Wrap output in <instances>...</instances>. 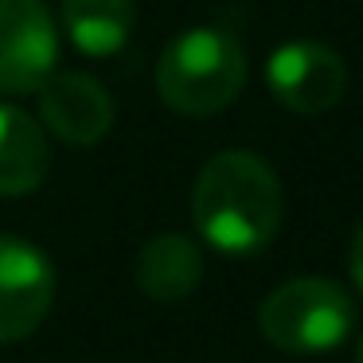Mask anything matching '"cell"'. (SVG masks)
<instances>
[{
    "label": "cell",
    "instance_id": "1",
    "mask_svg": "<svg viewBox=\"0 0 363 363\" xmlns=\"http://www.w3.org/2000/svg\"><path fill=\"white\" fill-rule=\"evenodd\" d=\"M281 180L250 149L215 152L191 188V223L199 238L230 258L266 250L281 227Z\"/></svg>",
    "mask_w": 363,
    "mask_h": 363
},
{
    "label": "cell",
    "instance_id": "2",
    "mask_svg": "<svg viewBox=\"0 0 363 363\" xmlns=\"http://www.w3.org/2000/svg\"><path fill=\"white\" fill-rule=\"evenodd\" d=\"M246 82V51L235 32L215 24H199L180 32L157 63V94L168 110L207 118L219 113L242 94Z\"/></svg>",
    "mask_w": 363,
    "mask_h": 363
},
{
    "label": "cell",
    "instance_id": "3",
    "mask_svg": "<svg viewBox=\"0 0 363 363\" xmlns=\"http://www.w3.org/2000/svg\"><path fill=\"white\" fill-rule=\"evenodd\" d=\"M258 328L281 352L324 355L352 336L355 301L332 277H293L262 301Z\"/></svg>",
    "mask_w": 363,
    "mask_h": 363
},
{
    "label": "cell",
    "instance_id": "4",
    "mask_svg": "<svg viewBox=\"0 0 363 363\" xmlns=\"http://www.w3.org/2000/svg\"><path fill=\"white\" fill-rule=\"evenodd\" d=\"M59 28L43 0H0V94H35L55 74Z\"/></svg>",
    "mask_w": 363,
    "mask_h": 363
},
{
    "label": "cell",
    "instance_id": "5",
    "mask_svg": "<svg viewBox=\"0 0 363 363\" xmlns=\"http://www.w3.org/2000/svg\"><path fill=\"white\" fill-rule=\"evenodd\" d=\"M55 266L28 238L0 235V344L28 340L51 313Z\"/></svg>",
    "mask_w": 363,
    "mask_h": 363
},
{
    "label": "cell",
    "instance_id": "6",
    "mask_svg": "<svg viewBox=\"0 0 363 363\" xmlns=\"http://www.w3.org/2000/svg\"><path fill=\"white\" fill-rule=\"evenodd\" d=\"M269 94L293 113H324L344 98L347 67L332 48L313 40L285 43L266 63Z\"/></svg>",
    "mask_w": 363,
    "mask_h": 363
},
{
    "label": "cell",
    "instance_id": "7",
    "mask_svg": "<svg viewBox=\"0 0 363 363\" xmlns=\"http://www.w3.org/2000/svg\"><path fill=\"white\" fill-rule=\"evenodd\" d=\"M35 94L48 133L67 145H98L113 129V98L82 71H55Z\"/></svg>",
    "mask_w": 363,
    "mask_h": 363
},
{
    "label": "cell",
    "instance_id": "8",
    "mask_svg": "<svg viewBox=\"0 0 363 363\" xmlns=\"http://www.w3.org/2000/svg\"><path fill=\"white\" fill-rule=\"evenodd\" d=\"M203 277V254L184 235H157L141 246L133 281L152 301H184Z\"/></svg>",
    "mask_w": 363,
    "mask_h": 363
},
{
    "label": "cell",
    "instance_id": "9",
    "mask_svg": "<svg viewBox=\"0 0 363 363\" xmlns=\"http://www.w3.org/2000/svg\"><path fill=\"white\" fill-rule=\"evenodd\" d=\"M48 137L32 113L0 102V196L35 191L48 176Z\"/></svg>",
    "mask_w": 363,
    "mask_h": 363
},
{
    "label": "cell",
    "instance_id": "10",
    "mask_svg": "<svg viewBox=\"0 0 363 363\" xmlns=\"http://www.w3.org/2000/svg\"><path fill=\"white\" fill-rule=\"evenodd\" d=\"M137 24L133 0H63V32L82 55L106 59L129 43Z\"/></svg>",
    "mask_w": 363,
    "mask_h": 363
},
{
    "label": "cell",
    "instance_id": "11",
    "mask_svg": "<svg viewBox=\"0 0 363 363\" xmlns=\"http://www.w3.org/2000/svg\"><path fill=\"white\" fill-rule=\"evenodd\" d=\"M352 277H355V285H359V293H363V223H359V230H355V238H352Z\"/></svg>",
    "mask_w": 363,
    "mask_h": 363
},
{
    "label": "cell",
    "instance_id": "12",
    "mask_svg": "<svg viewBox=\"0 0 363 363\" xmlns=\"http://www.w3.org/2000/svg\"><path fill=\"white\" fill-rule=\"evenodd\" d=\"M355 363H363V340H359V347H355Z\"/></svg>",
    "mask_w": 363,
    "mask_h": 363
}]
</instances>
